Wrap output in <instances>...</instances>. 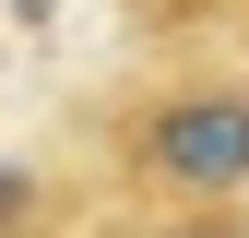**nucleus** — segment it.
I'll return each mask as SVG.
<instances>
[{
  "mask_svg": "<svg viewBox=\"0 0 249 238\" xmlns=\"http://www.w3.org/2000/svg\"><path fill=\"white\" fill-rule=\"evenodd\" d=\"M142 167L166 178V191H237V178H249V96H237V83L166 96L142 119Z\"/></svg>",
  "mask_w": 249,
  "mask_h": 238,
  "instance_id": "1",
  "label": "nucleus"
},
{
  "mask_svg": "<svg viewBox=\"0 0 249 238\" xmlns=\"http://www.w3.org/2000/svg\"><path fill=\"white\" fill-rule=\"evenodd\" d=\"M24 215H36V167H12V155H0V238H12Z\"/></svg>",
  "mask_w": 249,
  "mask_h": 238,
  "instance_id": "2",
  "label": "nucleus"
},
{
  "mask_svg": "<svg viewBox=\"0 0 249 238\" xmlns=\"http://www.w3.org/2000/svg\"><path fill=\"white\" fill-rule=\"evenodd\" d=\"M166 238H226V226H213V215H202V226H166Z\"/></svg>",
  "mask_w": 249,
  "mask_h": 238,
  "instance_id": "3",
  "label": "nucleus"
}]
</instances>
